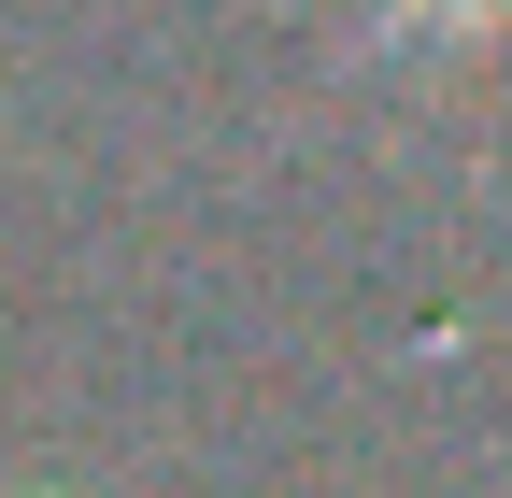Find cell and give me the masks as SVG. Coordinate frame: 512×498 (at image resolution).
Returning <instances> with one entry per match:
<instances>
[{
	"label": "cell",
	"mask_w": 512,
	"mask_h": 498,
	"mask_svg": "<svg viewBox=\"0 0 512 498\" xmlns=\"http://www.w3.org/2000/svg\"><path fill=\"white\" fill-rule=\"evenodd\" d=\"M413 15H470V0H413Z\"/></svg>",
	"instance_id": "cell-1"
}]
</instances>
